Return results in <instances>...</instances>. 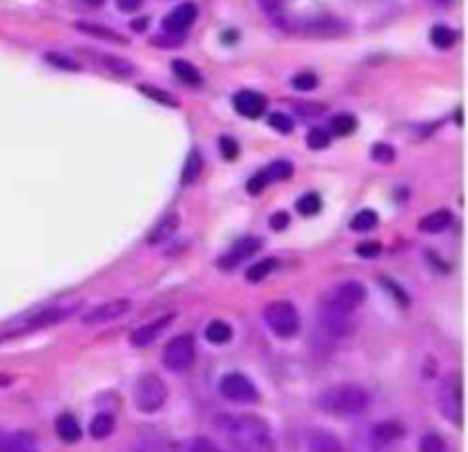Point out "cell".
I'll return each instance as SVG.
<instances>
[{
	"label": "cell",
	"instance_id": "d590c367",
	"mask_svg": "<svg viewBox=\"0 0 468 452\" xmlns=\"http://www.w3.org/2000/svg\"><path fill=\"white\" fill-rule=\"evenodd\" d=\"M396 158V149L391 144H375L373 146V160H379V163H391Z\"/></svg>",
	"mask_w": 468,
	"mask_h": 452
},
{
	"label": "cell",
	"instance_id": "7402d4cb",
	"mask_svg": "<svg viewBox=\"0 0 468 452\" xmlns=\"http://www.w3.org/2000/svg\"><path fill=\"white\" fill-rule=\"evenodd\" d=\"M206 338H208L213 345H224V342H229L233 338V329L229 327L224 320H213V322L206 327Z\"/></svg>",
	"mask_w": 468,
	"mask_h": 452
},
{
	"label": "cell",
	"instance_id": "f35d334b",
	"mask_svg": "<svg viewBox=\"0 0 468 452\" xmlns=\"http://www.w3.org/2000/svg\"><path fill=\"white\" fill-rule=\"evenodd\" d=\"M140 89L144 91V94H149L151 99H154V100H158V103L169 105V108H174V105H176V100H174L172 96H169V94H165V91L154 89V87H140Z\"/></svg>",
	"mask_w": 468,
	"mask_h": 452
},
{
	"label": "cell",
	"instance_id": "7c38bea8",
	"mask_svg": "<svg viewBox=\"0 0 468 452\" xmlns=\"http://www.w3.org/2000/svg\"><path fill=\"white\" fill-rule=\"evenodd\" d=\"M233 108H236L238 114L247 119H259L261 114L268 108V100H265L263 94L251 89H242L233 96Z\"/></svg>",
	"mask_w": 468,
	"mask_h": 452
},
{
	"label": "cell",
	"instance_id": "836d02e7",
	"mask_svg": "<svg viewBox=\"0 0 468 452\" xmlns=\"http://www.w3.org/2000/svg\"><path fill=\"white\" fill-rule=\"evenodd\" d=\"M187 452H224L218 443H213L210 438L206 436H197L192 438L190 446H187Z\"/></svg>",
	"mask_w": 468,
	"mask_h": 452
},
{
	"label": "cell",
	"instance_id": "ac0fdd59",
	"mask_svg": "<svg viewBox=\"0 0 468 452\" xmlns=\"http://www.w3.org/2000/svg\"><path fill=\"white\" fill-rule=\"evenodd\" d=\"M0 452H37L35 438L23 432L5 434L0 436Z\"/></svg>",
	"mask_w": 468,
	"mask_h": 452
},
{
	"label": "cell",
	"instance_id": "6da1fadb",
	"mask_svg": "<svg viewBox=\"0 0 468 452\" xmlns=\"http://www.w3.org/2000/svg\"><path fill=\"white\" fill-rule=\"evenodd\" d=\"M218 432L236 452H274L270 425L254 414H222L215 418Z\"/></svg>",
	"mask_w": 468,
	"mask_h": 452
},
{
	"label": "cell",
	"instance_id": "3957f363",
	"mask_svg": "<svg viewBox=\"0 0 468 452\" xmlns=\"http://www.w3.org/2000/svg\"><path fill=\"white\" fill-rule=\"evenodd\" d=\"M368 297V290H366L364 283L355 281V279H347V281L336 283V286L329 288L323 297H320V306L324 309H332L336 313L352 315Z\"/></svg>",
	"mask_w": 468,
	"mask_h": 452
},
{
	"label": "cell",
	"instance_id": "d4e9b609",
	"mask_svg": "<svg viewBox=\"0 0 468 452\" xmlns=\"http://www.w3.org/2000/svg\"><path fill=\"white\" fill-rule=\"evenodd\" d=\"M430 39H432V44L437 48H452L457 41V35L448 26H434L432 32H430Z\"/></svg>",
	"mask_w": 468,
	"mask_h": 452
},
{
	"label": "cell",
	"instance_id": "f6af8a7d",
	"mask_svg": "<svg viewBox=\"0 0 468 452\" xmlns=\"http://www.w3.org/2000/svg\"><path fill=\"white\" fill-rule=\"evenodd\" d=\"M87 5H91V7H99V5H103L105 0H85Z\"/></svg>",
	"mask_w": 468,
	"mask_h": 452
},
{
	"label": "cell",
	"instance_id": "4fadbf2b",
	"mask_svg": "<svg viewBox=\"0 0 468 452\" xmlns=\"http://www.w3.org/2000/svg\"><path fill=\"white\" fill-rule=\"evenodd\" d=\"M259 249H261V237H242V240H238L236 245L229 249L227 256H222V258H219V268L222 269L238 268L242 260H247L250 256H254Z\"/></svg>",
	"mask_w": 468,
	"mask_h": 452
},
{
	"label": "cell",
	"instance_id": "4316f807",
	"mask_svg": "<svg viewBox=\"0 0 468 452\" xmlns=\"http://www.w3.org/2000/svg\"><path fill=\"white\" fill-rule=\"evenodd\" d=\"M355 128H356V119L352 117V114L343 112V114H336V117L332 119V132H334V135L346 137V135H350V132H355Z\"/></svg>",
	"mask_w": 468,
	"mask_h": 452
},
{
	"label": "cell",
	"instance_id": "30bf717a",
	"mask_svg": "<svg viewBox=\"0 0 468 452\" xmlns=\"http://www.w3.org/2000/svg\"><path fill=\"white\" fill-rule=\"evenodd\" d=\"M291 176H292V164L286 163V160H274L270 167L261 169L259 173H254V176L250 178V183H247V192H251V194H261L270 183L283 181V178H291Z\"/></svg>",
	"mask_w": 468,
	"mask_h": 452
},
{
	"label": "cell",
	"instance_id": "e0dca14e",
	"mask_svg": "<svg viewBox=\"0 0 468 452\" xmlns=\"http://www.w3.org/2000/svg\"><path fill=\"white\" fill-rule=\"evenodd\" d=\"M451 224H452V213L451 210L441 208V210H434V213L425 215V217H420L419 228L423 233H441V231H446Z\"/></svg>",
	"mask_w": 468,
	"mask_h": 452
},
{
	"label": "cell",
	"instance_id": "e575fe53",
	"mask_svg": "<svg viewBox=\"0 0 468 452\" xmlns=\"http://www.w3.org/2000/svg\"><path fill=\"white\" fill-rule=\"evenodd\" d=\"M219 151H222L224 160H236L238 153H240V146H238V142L233 137L224 135L219 137Z\"/></svg>",
	"mask_w": 468,
	"mask_h": 452
},
{
	"label": "cell",
	"instance_id": "9c48e42d",
	"mask_svg": "<svg viewBox=\"0 0 468 452\" xmlns=\"http://www.w3.org/2000/svg\"><path fill=\"white\" fill-rule=\"evenodd\" d=\"M128 310H131V300H126V297H117V300H108L103 301V304L94 306V309L82 318V324L96 327V324L112 322V320H119L122 315H126Z\"/></svg>",
	"mask_w": 468,
	"mask_h": 452
},
{
	"label": "cell",
	"instance_id": "ffe728a7",
	"mask_svg": "<svg viewBox=\"0 0 468 452\" xmlns=\"http://www.w3.org/2000/svg\"><path fill=\"white\" fill-rule=\"evenodd\" d=\"M373 436L379 443H393L405 436V427L400 423H396V420H384V423L375 425Z\"/></svg>",
	"mask_w": 468,
	"mask_h": 452
},
{
	"label": "cell",
	"instance_id": "2e32d148",
	"mask_svg": "<svg viewBox=\"0 0 468 452\" xmlns=\"http://www.w3.org/2000/svg\"><path fill=\"white\" fill-rule=\"evenodd\" d=\"M55 432L64 443H76L82 436V427L73 414H59L55 420Z\"/></svg>",
	"mask_w": 468,
	"mask_h": 452
},
{
	"label": "cell",
	"instance_id": "7a4b0ae2",
	"mask_svg": "<svg viewBox=\"0 0 468 452\" xmlns=\"http://www.w3.org/2000/svg\"><path fill=\"white\" fill-rule=\"evenodd\" d=\"M320 411L329 415H359L366 414L370 406V393L359 384H341V386H332L318 395Z\"/></svg>",
	"mask_w": 468,
	"mask_h": 452
},
{
	"label": "cell",
	"instance_id": "cb8c5ba5",
	"mask_svg": "<svg viewBox=\"0 0 468 452\" xmlns=\"http://www.w3.org/2000/svg\"><path fill=\"white\" fill-rule=\"evenodd\" d=\"M172 71L176 73L183 82H187V85H199L201 82V73L197 71L195 64H190L187 59H176V62L172 64Z\"/></svg>",
	"mask_w": 468,
	"mask_h": 452
},
{
	"label": "cell",
	"instance_id": "f1b7e54d",
	"mask_svg": "<svg viewBox=\"0 0 468 452\" xmlns=\"http://www.w3.org/2000/svg\"><path fill=\"white\" fill-rule=\"evenodd\" d=\"M329 142H332V135H329V131H324V128H314V131L306 135V144H309V149H327Z\"/></svg>",
	"mask_w": 468,
	"mask_h": 452
},
{
	"label": "cell",
	"instance_id": "5b68a950",
	"mask_svg": "<svg viewBox=\"0 0 468 452\" xmlns=\"http://www.w3.org/2000/svg\"><path fill=\"white\" fill-rule=\"evenodd\" d=\"M263 318L265 324H268L279 338L295 336L297 329H300V313H297L295 306L286 300L272 301V304L265 306Z\"/></svg>",
	"mask_w": 468,
	"mask_h": 452
},
{
	"label": "cell",
	"instance_id": "83f0119b",
	"mask_svg": "<svg viewBox=\"0 0 468 452\" xmlns=\"http://www.w3.org/2000/svg\"><path fill=\"white\" fill-rule=\"evenodd\" d=\"M379 217L375 210H361V213H356L355 217H352V228L355 231H370V228L378 226Z\"/></svg>",
	"mask_w": 468,
	"mask_h": 452
},
{
	"label": "cell",
	"instance_id": "603a6c76",
	"mask_svg": "<svg viewBox=\"0 0 468 452\" xmlns=\"http://www.w3.org/2000/svg\"><path fill=\"white\" fill-rule=\"evenodd\" d=\"M201 169H204V158H201L199 151H192V153L187 155L186 164H183V176H181L183 185L197 181V178H199V173H201Z\"/></svg>",
	"mask_w": 468,
	"mask_h": 452
},
{
	"label": "cell",
	"instance_id": "d6a6232c",
	"mask_svg": "<svg viewBox=\"0 0 468 452\" xmlns=\"http://www.w3.org/2000/svg\"><path fill=\"white\" fill-rule=\"evenodd\" d=\"M292 87H295L297 91H311L318 87V76L315 73H297L295 78H292Z\"/></svg>",
	"mask_w": 468,
	"mask_h": 452
},
{
	"label": "cell",
	"instance_id": "ab89813d",
	"mask_svg": "<svg viewBox=\"0 0 468 452\" xmlns=\"http://www.w3.org/2000/svg\"><path fill=\"white\" fill-rule=\"evenodd\" d=\"M379 251H382L379 242H364V245L356 247V254L366 256V258H370V256H378Z\"/></svg>",
	"mask_w": 468,
	"mask_h": 452
},
{
	"label": "cell",
	"instance_id": "7bdbcfd3",
	"mask_svg": "<svg viewBox=\"0 0 468 452\" xmlns=\"http://www.w3.org/2000/svg\"><path fill=\"white\" fill-rule=\"evenodd\" d=\"M261 7L268 9V12H274V9H279V5H282V0H259Z\"/></svg>",
	"mask_w": 468,
	"mask_h": 452
},
{
	"label": "cell",
	"instance_id": "8fae6325",
	"mask_svg": "<svg viewBox=\"0 0 468 452\" xmlns=\"http://www.w3.org/2000/svg\"><path fill=\"white\" fill-rule=\"evenodd\" d=\"M195 21H197V5L183 3V5H178L176 9H172V12L163 18V30L167 32V35L181 39V37L190 30L192 23Z\"/></svg>",
	"mask_w": 468,
	"mask_h": 452
},
{
	"label": "cell",
	"instance_id": "60d3db41",
	"mask_svg": "<svg viewBox=\"0 0 468 452\" xmlns=\"http://www.w3.org/2000/svg\"><path fill=\"white\" fill-rule=\"evenodd\" d=\"M288 222H291V217H288V213H274L272 217H270V226L274 228V231H283V228L288 226Z\"/></svg>",
	"mask_w": 468,
	"mask_h": 452
},
{
	"label": "cell",
	"instance_id": "74e56055",
	"mask_svg": "<svg viewBox=\"0 0 468 452\" xmlns=\"http://www.w3.org/2000/svg\"><path fill=\"white\" fill-rule=\"evenodd\" d=\"M78 27H80V30H85V32H90V35H94V37H103V39L122 41V44H123V39L119 35H114V32H110V30H101V27H94L91 23H78Z\"/></svg>",
	"mask_w": 468,
	"mask_h": 452
},
{
	"label": "cell",
	"instance_id": "1f68e13d",
	"mask_svg": "<svg viewBox=\"0 0 468 452\" xmlns=\"http://www.w3.org/2000/svg\"><path fill=\"white\" fill-rule=\"evenodd\" d=\"M268 123L274 128V131L283 132V135H288V132H292V128H295V123H292V119L286 117V114H282V112L270 114Z\"/></svg>",
	"mask_w": 468,
	"mask_h": 452
},
{
	"label": "cell",
	"instance_id": "44dd1931",
	"mask_svg": "<svg viewBox=\"0 0 468 452\" xmlns=\"http://www.w3.org/2000/svg\"><path fill=\"white\" fill-rule=\"evenodd\" d=\"M114 432V418L110 414H96L90 423V434L96 441H103Z\"/></svg>",
	"mask_w": 468,
	"mask_h": 452
},
{
	"label": "cell",
	"instance_id": "ee69618b",
	"mask_svg": "<svg viewBox=\"0 0 468 452\" xmlns=\"http://www.w3.org/2000/svg\"><path fill=\"white\" fill-rule=\"evenodd\" d=\"M144 18H142V21H135L133 23V30H144Z\"/></svg>",
	"mask_w": 468,
	"mask_h": 452
},
{
	"label": "cell",
	"instance_id": "52a82bcc",
	"mask_svg": "<svg viewBox=\"0 0 468 452\" xmlns=\"http://www.w3.org/2000/svg\"><path fill=\"white\" fill-rule=\"evenodd\" d=\"M219 393L227 400L238 402V405H254L259 400V388L247 374L242 373H227L219 379Z\"/></svg>",
	"mask_w": 468,
	"mask_h": 452
},
{
	"label": "cell",
	"instance_id": "5bb4252c",
	"mask_svg": "<svg viewBox=\"0 0 468 452\" xmlns=\"http://www.w3.org/2000/svg\"><path fill=\"white\" fill-rule=\"evenodd\" d=\"M306 450L309 452H343V441L334 432L323 427H311L306 432Z\"/></svg>",
	"mask_w": 468,
	"mask_h": 452
},
{
	"label": "cell",
	"instance_id": "d6986e66",
	"mask_svg": "<svg viewBox=\"0 0 468 452\" xmlns=\"http://www.w3.org/2000/svg\"><path fill=\"white\" fill-rule=\"evenodd\" d=\"M176 228H178V215L174 213L167 215V217H163L158 224H155L154 231H151L149 237H146V242H149V245H163V242H167L169 237L176 233Z\"/></svg>",
	"mask_w": 468,
	"mask_h": 452
},
{
	"label": "cell",
	"instance_id": "9a60e30c",
	"mask_svg": "<svg viewBox=\"0 0 468 452\" xmlns=\"http://www.w3.org/2000/svg\"><path fill=\"white\" fill-rule=\"evenodd\" d=\"M172 320H174V313H167V315H163V318H155V320H151V322L142 324V327H137L135 331L131 333V342L135 347L151 345V342H154L155 338H158L160 333L169 327V324H172Z\"/></svg>",
	"mask_w": 468,
	"mask_h": 452
},
{
	"label": "cell",
	"instance_id": "4dcf8cb0",
	"mask_svg": "<svg viewBox=\"0 0 468 452\" xmlns=\"http://www.w3.org/2000/svg\"><path fill=\"white\" fill-rule=\"evenodd\" d=\"M320 208H323V204H320L318 194H304L300 201H297V210H300L302 215H306V217L318 215Z\"/></svg>",
	"mask_w": 468,
	"mask_h": 452
},
{
	"label": "cell",
	"instance_id": "bcb514c9",
	"mask_svg": "<svg viewBox=\"0 0 468 452\" xmlns=\"http://www.w3.org/2000/svg\"><path fill=\"white\" fill-rule=\"evenodd\" d=\"M439 3H448V0H439Z\"/></svg>",
	"mask_w": 468,
	"mask_h": 452
},
{
	"label": "cell",
	"instance_id": "8d00e7d4",
	"mask_svg": "<svg viewBox=\"0 0 468 452\" xmlns=\"http://www.w3.org/2000/svg\"><path fill=\"white\" fill-rule=\"evenodd\" d=\"M46 62L55 64V67H59V68H67V71H78V64L73 62L71 58H64V55L48 53V55H46Z\"/></svg>",
	"mask_w": 468,
	"mask_h": 452
},
{
	"label": "cell",
	"instance_id": "f546056e",
	"mask_svg": "<svg viewBox=\"0 0 468 452\" xmlns=\"http://www.w3.org/2000/svg\"><path fill=\"white\" fill-rule=\"evenodd\" d=\"M420 452H446V441H443L439 434H425L423 438H420V446H419Z\"/></svg>",
	"mask_w": 468,
	"mask_h": 452
},
{
	"label": "cell",
	"instance_id": "484cf974",
	"mask_svg": "<svg viewBox=\"0 0 468 452\" xmlns=\"http://www.w3.org/2000/svg\"><path fill=\"white\" fill-rule=\"evenodd\" d=\"M274 268H277V260H274V258L259 260V263H254L250 269H247V281H250V283L263 281L268 274L274 272Z\"/></svg>",
	"mask_w": 468,
	"mask_h": 452
},
{
	"label": "cell",
	"instance_id": "b9f144b4",
	"mask_svg": "<svg viewBox=\"0 0 468 452\" xmlns=\"http://www.w3.org/2000/svg\"><path fill=\"white\" fill-rule=\"evenodd\" d=\"M140 5L142 0H117V7L122 9V12H135Z\"/></svg>",
	"mask_w": 468,
	"mask_h": 452
},
{
	"label": "cell",
	"instance_id": "8992f818",
	"mask_svg": "<svg viewBox=\"0 0 468 452\" xmlns=\"http://www.w3.org/2000/svg\"><path fill=\"white\" fill-rule=\"evenodd\" d=\"M163 363L172 373H186L195 363V338L190 333L172 338L163 350Z\"/></svg>",
	"mask_w": 468,
	"mask_h": 452
},
{
	"label": "cell",
	"instance_id": "277c9868",
	"mask_svg": "<svg viewBox=\"0 0 468 452\" xmlns=\"http://www.w3.org/2000/svg\"><path fill=\"white\" fill-rule=\"evenodd\" d=\"M167 402V384L158 377V374L149 373L140 377L135 384V406L142 414H155Z\"/></svg>",
	"mask_w": 468,
	"mask_h": 452
},
{
	"label": "cell",
	"instance_id": "ba28073f",
	"mask_svg": "<svg viewBox=\"0 0 468 452\" xmlns=\"http://www.w3.org/2000/svg\"><path fill=\"white\" fill-rule=\"evenodd\" d=\"M439 405H441V414L446 415L451 423L462 425L464 420V402H462V379H448L439 393Z\"/></svg>",
	"mask_w": 468,
	"mask_h": 452
}]
</instances>
